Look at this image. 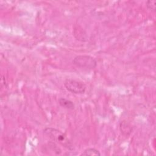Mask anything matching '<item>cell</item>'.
<instances>
[{
	"label": "cell",
	"instance_id": "cell-5",
	"mask_svg": "<svg viewBox=\"0 0 156 156\" xmlns=\"http://www.w3.org/2000/svg\"><path fill=\"white\" fill-rule=\"evenodd\" d=\"M81 156H93V155H96V156H99L101 155V153L99 151L94 148H88L85 149L81 154Z\"/></svg>",
	"mask_w": 156,
	"mask_h": 156
},
{
	"label": "cell",
	"instance_id": "cell-2",
	"mask_svg": "<svg viewBox=\"0 0 156 156\" xmlns=\"http://www.w3.org/2000/svg\"><path fill=\"white\" fill-rule=\"evenodd\" d=\"M73 63L79 68L88 69H94L97 66V61L96 59L87 55H80L75 57L73 60Z\"/></svg>",
	"mask_w": 156,
	"mask_h": 156
},
{
	"label": "cell",
	"instance_id": "cell-6",
	"mask_svg": "<svg viewBox=\"0 0 156 156\" xmlns=\"http://www.w3.org/2000/svg\"><path fill=\"white\" fill-rule=\"evenodd\" d=\"M120 129L121 130V132L123 133H126V135H127V132H129V133L131 132V127L130 126H128V124L126 122H122L120 124Z\"/></svg>",
	"mask_w": 156,
	"mask_h": 156
},
{
	"label": "cell",
	"instance_id": "cell-3",
	"mask_svg": "<svg viewBox=\"0 0 156 156\" xmlns=\"http://www.w3.org/2000/svg\"><path fill=\"white\" fill-rule=\"evenodd\" d=\"M65 88L74 94H83L86 91L85 85L79 80L68 79L64 82Z\"/></svg>",
	"mask_w": 156,
	"mask_h": 156
},
{
	"label": "cell",
	"instance_id": "cell-4",
	"mask_svg": "<svg viewBox=\"0 0 156 156\" xmlns=\"http://www.w3.org/2000/svg\"><path fill=\"white\" fill-rule=\"evenodd\" d=\"M58 103L60 106L67 109L73 110L75 107L74 103L71 101L65 98H60L58 99Z\"/></svg>",
	"mask_w": 156,
	"mask_h": 156
},
{
	"label": "cell",
	"instance_id": "cell-7",
	"mask_svg": "<svg viewBox=\"0 0 156 156\" xmlns=\"http://www.w3.org/2000/svg\"><path fill=\"white\" fill-rule=\"evenodd\" d=\"M147 7L152 11H155V7H156V1H148L146 2Z\"/></svg>",
	"mask_w": 156,
	"mask_h": 156
},
{
	"label": "cell",
	"instance_id": "cell-1",
	"mask_svg": "<svg viewBox=\"0 0 156 156\" xmlns=\"http://www.w3.org/2000/svg\"><path fill=\"white\" fill-rule=\"evenodd\" d=\"M43 132L53 141L59 143L69 150H73V146L72 143L68 139L66 136L61 131L55 128L47 127L43 130Z\"/></svg>",
	"mask_w": 156,
	"mask_h": 156
}]
</instances>
